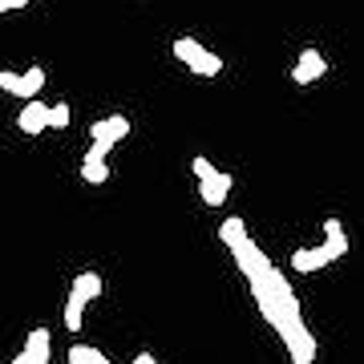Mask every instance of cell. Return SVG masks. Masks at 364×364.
<instances>
[{
  "mask_svg": "<svg viewBox=\"0 0 364 364\" xmlns=\"http://www.w3.org/2000/svg\"><path fill=\"white\" fill-rule=\"evenodd\" d=\"M251 296L259 304V316L275 328V336L284 340V352L291 364H312L316 360V336L312 328L304 324V308H299V296L291 291L287 275L279 267H263L259 275H251Z\"/></svg>",
  "mask_w": 364,
  "mask_h": 364,
  "instance_id": "6da1fadb",
  "label": "cell"
},
{
  "mask_svg": "<svg viewBox=\"0 0 364 364\" xmlns=\"http://www.w3.org/2000/svg\"><path fill=\"white\" fill-rule=\"evenodd\" d=\"M90 138H93V146H90V154H85V162H105V154H109L117 142L130 138V117L126 114H109V117H102V122H93Z\"/></svg>",
  "mask_w": 364,
  "mask_h": 364,
  "instance_id": "7a4b0ae2",
  "label": "cell"
},
{
  "mask_svg": "<svg viewBox=\"0 0 364 364\" xmlns=\"http://www.w3.org/2000/svg\"><path fill=\"white\" fill-rule=\"evenodd\" d=\"M97 296H102V275L97 272H81L77 279L69 284V296H65V328L69 332L81 328V316H85V308H90Z\"/></svg>",
  "mask_w": 364,
  "mask_h": 364,
  "instance_id": "3957f363",
  "label": "cell"
},
{
  "mask_svg": "<svg viewBox=\"0 0 364 364\" xmlns=\"http://www.w3.org/2000/svg\"><path fill=\"white\" fill-rule=\"evenodd\" d=\"M191 170H195V178H198V195H203V203H207V207H223L227 195H231V186H235L231 174H227V170H215L203 154H195Z\"/></svg>",
  "mask_w": 364,
  "mask_h": 364,
  "instance_id": "277c9868",
  "label": "cell"
},
{
  "mask_svg": "<svg viewBox=\"0 0 364 364\" xmlns=\"http://www.w3.org/2000/svg\"><path fill=\"white\" fill-rule=\"evenodd\" d=\"M174 57H178L191 73H198V77H219L223 73V57L219 53H210L207 45L195 41V37H178L174 41Z\"/></svg>",
  "mask_w": 364,
  "mask_h": 364,
  "instance_id": "5b68a950",
  "label": "cell"
},
{
  "mask_svg": "<svg viewBox=\"0 0 364 364\" xmlns=\"http://www.w3.org/2000/svg\"><path fill=\"white\" fill-rule=\"evenodd\" d=\"M41 85H45V69H41V65H28L25 73L0 69V90L13 93V97H37Z\"/></svg>",
  "mask_w": 364,
  "mask_h": 364,
  "instance_id": "8992f818",
  "label": "cell"
},
{
  "mask_svg": "<svg viewBox=\"0 0 364 364\" xmlns=\"http://www.w3.org/2000/svg\"><path fill=\"white\" fill-rule=\"evenodd\" d=\"M9 364H53V336H49V328H33V332L25 336L21 356H13Z\"/></svg>",
  "mask_w": 364,
  "mask_h": 364,
  "instance_id": "52a82bcc",
  "label": "cell"
},
{
  "mask_svg": "<svg viewBox=\"0 0 364 364\" xmlns=\"http://www.w3.org/2000/svg\"><path fill=\"white\" fill-rule=\"evenodd\" d=\"M340 255L328 243H320V247H296L291 251V272L299 275H312V272H324L328 263H336Z\"/></svg>",
  "mask_w": 364,
  "mask_h": 364,
  "instance_id": "ba28073f",
  "label": "cell"
},
{
  "mask_svg": "<svg viewBox=\"0 0 364 364\" xmlns=\"http://www.w3.org/2000/svg\"><path fill=\"white\" fill-rule=\"evenodd\" d=\"M328 73V61L320 49H304L296 57V65H291V81L296 85H312V81H320Z\"/></svg>",
  "mask_w": 364,
  "mask_h": 364,
  "instance_id": "9c48e42d",
  "label": "cell"
},
{
  "mask_svg": "<svg viewBox=\"0 0 364 364\" xmlns=\"http://www.w3.org/2000/svg\"><path fill=\"white\" fill-rule=\"evenodd\" d=\"M16 130L28 134V138H37V134L49 130V105L41 102V97H28L25 109L16 114Z\"/></svg>",
  "mask_w": 364,
  "mask_h": 364,
  "instance_id": "30bf717a",
  "label": "cell"
},
{
  "mask_svg": "<svg viewBox=\"0 0 364 364\" xmlns=\"http://www.w3.org/2000/svg\"><path fill=\"white\" fill-rule=\"evenodd\" d=\"M324 243L336 251L340 259L348 255V235H344V223L340 219H324Z\"/></svg>",
  "mask_w": 364,
  "mask_h": 364,
  "instance_id": "8fae6325",
  "label": "cell"
},
{
  "mask_svg": "<svg viewBox=\"0 0 364 364\" xmlns=\"http://www.w3.org/2000/svg\"><path fill=\"white\" fill-rule=\"evenodd\" d=\"M65 360H69V364H114L105 352L90 348V344H73V348L65 352Z\"/></svg>",
  "mask_w": 364,
  "mask_h": 364,
  "instance_id": "7c38bea8",
  "label": "cell"
},
{
  "mask_svg": "<svg viewBox=\"0 0 364 364\" xmlns=\"http://www.w3.org/2000/svg\"><path fill=\"white\" fill-rule=\"evenodd\" d=\"M81 178L93 182V186H102L109 178V162H81Z\"/></svg>",
  "mask_w": 364,
  "mask_h": 364,
  "instance_id": "4fadbf2b",
  "label": "cell"
},
{
  "mask_svg": "<svg viewBox=\"0 0 364 364\" xmlns=\"http://www.w3.org/2000/svg\"><path fill=\"white\" fill-rule=\"evenodd\" d=\"M69 126V105H49V130H65Z\"/></svg>",
  "mask_w": 364,
  "mask_h": 364,
  "instance_id": "5bb4252c",
  "label": "cell"
},
{
  "mask_svg": "<svg viewBox=\"0 0 364 364\" xmlns=\"http://www.w3.org/2000/svg\"><path fill=\"white\" fill-rule=\"evenodd\" d=\"M33 0H0V13H16V9H28Z\"/></svg>",
  "mask_w": 364,
  "mask_h": 364,
  "instance_id": "9a60e30c",
  "label": "cell"
},
{
  "mask_svg": "<svg viewBox=\"0 0 364 364\" xmlns=\"http://www.w3.org/2000/svg\"><path fill=\"white\" fill-rule=\"evenodd\" d=\"M130 364H158V356H150V352H138Z\"/></svg>",
  "mask_w": 364,
  "mask_h": 364,
  "instance_id": "2e32d148",
  "label": "cell"
}]
</instances>
